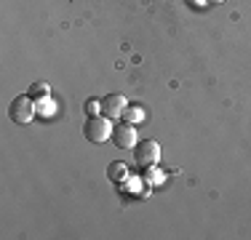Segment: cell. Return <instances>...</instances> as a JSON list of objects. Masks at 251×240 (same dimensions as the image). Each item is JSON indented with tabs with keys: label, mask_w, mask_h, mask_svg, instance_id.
<instances>
[{
	"label": "cell",
	"mask_w": 251,
	"mask_h": 240,
	"mask_svg": "<svg viewBox=\"0 0 251 240\" xmlns=\"http://www.w3.org/2000/svg\"><path fill=\"white\" fill-rule=\"evenodd\" d=\"M29 96H32L35 101H38V99H46V96H49V83H43V80L32 83V86H29Z\"/></svg>",
	"instance_id": "obj_9"
},
{
	"label": "cell",
	"mask_w": 251,
	"mask_h": 240,
	"mask_svg": "<svg viewBox=\"0 0 251 240\" xmlns=\"http://www.w3.org/2000/svg\"><path fill=\"white\" fill-rule=\"evenodd\" d=\"M123 120H128V123H139V120H145V107L142 104H128L123 112Z\"/></svg>",
	"instance_id": "obj_7"
},
{
	"label": "cell",
	"mask_w": 251,
	"mask_h": 240,
	"mask_svg": "<svg viewBox=\"0 0 251 240\" xmlns=\"http://www.w3.org/2000/svg\"><path fill=\"white\" fill-rule=\"evenodd\" d=\"M211 3H225V0H211Z\"/></svg>",
	"instance_id": "obj_12"
},
{
	"label": "cell",
	"mask_w": 251,
	"mask_h": 240,
	"mask_svg": "<svg viewBox=\"0 0 251 240\" xmlns=\"http://www.w3.org/2000/svg\"><path fill=\"white\" fill-rule=\"evenodd\" d=\"M134 160H136V166H139V168L155 166V163L160 160V144L155 142V139L139 142V144L134 147Z\"/></svg>",
	"instance_id": "obj_3"
},
{
	"label": "cell",
	"mask_w": 251,
	"mask_h": 240,
	"mask_svg": "<svg viewBox=\"0 0 251 240\" xmlns=\"http://www.w3.org/2000/svg\"><path fill=\"white\" fill-rule=\"evenodd\" d=\"M112 131H115V125L107 115H88L86 125H83V136L91 144H104L107 139H112Z\"/></svg>",
	"instance_id": "obj_1"
},
{
	"label": "cell",
	"mask_w": 251,
	"mask_h": 240,
	"mask_svg": "<svg viewBox=\"0 0 251 240\" xmlns=\"http://www.w3.org/2000/svg\"><path fill=\"white\" fill-rule=\"evenodd\" d=\"M86 112L88 115H101V101L99 99H88L86 101Z\"/></svg>",
	"instance_id": "obj_10"
},
{
	"label": "cell",
	"mask_w": 251,
	"mask_h": 240,
	"mask_svg": "<svg viewBox=\"0 0 251 240\" xmlns=\"http://www.w3.org/2000/svg\"><path fill=\"white\" fill-rule=\"evenodd\" d=\"M112 142H115L118 149H134L136 144H139V136H136V125L128 123V120H123V123L115 125V131H112Z\"/></svg>",
	"instance_id": "obj_4"
},
{
	"label": "cell",
	"mask_w": 251,
	"mask_h": 240,
	"mask_svg": "<svg viewBox=\"0 0 251 240\" xmlns=\"http://www.w3.org/2000/svg\"><path fill=\"white\" fill-rule=\"evenodd\" d=\"M38 107H40L43 115H51V112H53V101L49 99V96H46V99H38Z\"/></svg>",
	"instance_id": "obj_11"
},
{
	"label": "cell",
	"mask_w": 251,
	"mask_h": 240,
	"mask_svg": "<svg viewBox=\"0 0 251 240\" xmlns=\"http://www.w3.org/2000/svg\"><path fill=\"white\" fill-rule=\"evenodd\" d=\"M35 112H38V101H35L29 94L16 96V99L11 101V107H8V115L16 125H29L35 120Z\"/></svg>",
	"instance_id": "obj_2"
},
{
	"label": "cell",
	"mask_w": 251,
	"mask_h": 240,
	"mask_svg": "<svg viewBox=\"0 0 251 240\" xmlns=\"http://www.w3.org/2000/svg\"><path fill=\"white\" fill-rule=\"evenodd\" d=\"M107 176L115 184H126L128 182V166L121 163V160H115V163H110V168H107Z\"/></svg>",
	"instance_id": "obj_6"
},
{
	"label": "cell",
	"mask_w": 251,
	"mask_h": 240,
	"mask_svg": "<svg viewBox=\"0 0 251 240\" xmlns=\"http://www.w3.org/2000/svg\"><path fill=\"white\" fill-rule=\"evenodd\" d=\"M142 179H147V184H160L166 179V173H160V168H155V166H147V171L142 173Z\"/></svg>",
	"instance_id": "obj_8"
},
{
	"label": "cell",
	"mask_w": 251,
	"mask_h": 240,
	"mask_svg": "<svg viewBox=\"0 0 251 240\" xmlns=\"http://www.w3.org/2000/svg\"><path fill=\"white\" fill-rule=\"evenodd\" d=\"M126 107H128V99L123 94H107L101 99V115H107L110 120H118V118H123Z\"/></svg>",
	"instance_id": "obj_5"
}]
</instances>
